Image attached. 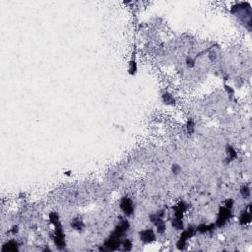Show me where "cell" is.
Returning <instances> with one entry per match:
<instances>
[{
    "label": "cell",
    "mask_w": 252,
    "mask_h": 252,
    "mask_svg": "<svg viewBox=\"0 0 252 252\" xmlns=\"http://www.w3.org/2000/svg\"><path fill=\"white\" fill-rule=\"evenodd\" d=\"M141 239L144 242H152L155 239V235L152 230H144L143 232H141Z\"/></svg>",
    "instance_id": "1"
},
{
    "label": "cell",
    "mask_w": 252,
    "mask_h": 252,
    "mask_svg": "<svg viewBox=\"0 0 252 252\" xmlns=\"http://www.w3.org/2000/svg\"><path fill=\"white\" fill-rule=\"evenodd\" d=\"M121 208L122 210L125 214H127V215H130L133 211V206H132V203L129 199H124L121 203Z\"/></svg>",
    "instance_id": "2"
},
{
    "label": "cell",
    "mask_w": 252,
    "mask_h": 252,
    "mask_svg": "<svg viewBox=\"0 0 252 252\" xmlns=\"http://www.w3.org/2000/svg\"><path fill=\"white\" fill-rule=\"evenodd\" d=\"M11 243H12V241H10L9 244L8 243L5 244L2 247V250L3 251H15V250H17V243L16 242H14V244H11Z\"/></svg>",
    "instance_id": "4"
},
{
    "label": "cell",
    "mask_w": 252,
    "mask_h": 252,
    "mask_svg": "<svg viewBox=\"0 0 252 252\" xmlns=\"http://www.w3.org/2000/svg\"><path fill=\"white\" fill-rule=\"evenodd\" d=\"M105 246L108 247L109 249L114 250V249H116L119 246V241H117V239L111 237L109 241L105 242Z\"/></svg>",
    "instance_id": "3"
},
{
    "label": "cell",
    "mask_w": 252,
    "mask_h": 252,
    "mask_svg": "<svg viewBox=\"0 0 252 252\" xmlns=\"http://www.w3.org/2000/svg\"><path fill=\"white\" fill-rule=\"evenodd\" d=\"M165 102L167 103V104H168V103H173V98L171 96V94H165Z\"/></svg>",
    "instance_id": "5"
}]
</instances>
